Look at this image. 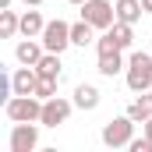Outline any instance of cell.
I'll list each match as a JSON object with an SVG mask.
<instances>
[{"mask_svg": "<svg viewBox=\"0 0 152 152\" xmlns=\"http://www.w3.org/2000/svg\"><path fill=\"white\" fill-rule=\"evenodd\" d=\"M25 4H28V7H39V4H42V0H25Z\"/></svg>", "mask_w": 152, "mask_h": 152, "instance_id": "25", "label": "cell"}, {"mask_svg": "<svg viewBox=\"0 0 152 152\" xmlns=\"http://www.w3.org/2000/svg\"><path fill=\"white\" fill-rule=\"evenodd\" d=\"M42 53H46V46H42V39H21L18 46H14V60L18 64H25V67H36L39 60H42Z\"/></svg>", "mask_w": 152, "mask_h": 152, "instance_id": "8", "label": "cell"}, {"mask_svg": "<svg viewBox=\"0 0 152 152\" xmlns=\"http://www.w3.org/2000/svg\"><path fill=\"white\" fill-rule=\"evenodd\" d=\"M71 110H75V99L53 96V99L42 103V117H39V124H42V127H60V124H67Z\"/></svg>", "mask_w": 152, "mask_h": 152, "instance_id": "7", "label": "cell"}, {"mask_svg": "<svg viewBox=\"0 0 152 152\" xmlns=\"http://www.w3.org/2000/svg\"><path fill=\"white\" fill-rule=\"evenodd\" d=\"M142 7H145V14H152V0H142Z\"/></svg>", "mask_w": 152, "mask_h": 152, "instance_id": "23", "label": "cell"}, {"mask_svg": "<svg viewBox=\"0 0 152 152\" xmlns=\"http://www.w3.org/2000/svg\"><path fill=\"white\" fill-rule=\"evenodd\" d=\"M110 36L117 39V46H120V50H131V42H134V25H127V21H113Z\"/></svg>", "mask_w": 152, "mask_h": 152, "instance_id": "18", "label": "cell"}, {"mask_svg": "<svg viewBox=\"0 0 152 152\" xmlns=\"http://www.w3.org/2000/svg\"><path fill=\"white\" fill-rule=\"evenodd\" d=\"M4 113H7V120H14V124L39 120L42 117V99L39 96H11V99H4Z\"/></svg>", "mask_w": 152, "mask_h": 152, "instance_id": "3", "label": "cell"}, {"mask_svg": "<svg viewBox=\"0 0 152 152\" xmlns=\"http://www.w3.org/2000/svg\"><path fill=\"white\" fill-rule=\"evenodd\" d=\"M11 4H14V0H0V11H4V7H11Z\"/></svg>", "mask_w": 152, "mask_h": 152, "instance_id": "24", "label": "cell"}, {"mask_svg": "<svg viewBox=\"0 0 152 152\" xmlns=\"http://www.w3.org/2000/svg\"><path fill=\"white\" fill-rule=\"evenodd\" d=\"M71 4H75V7H81V4H85V0H71Z\"/></svg>", "mask_w": 152, "mask_h": 152, "instance_id": "26", "label": "cell"}, {"mask_svg": "<svg viewBox=\"0 0 152 152\" xmlns=\"http://www.w3.org/2000/svg\"><path fill=\"white\" fill-rule=\"evenodd\" d=\"M142 127H145V138H149V142H152V117H149V120H145V124H142Z\"/></svg>", "mask_w": 152, "mask_h": 152, "instance_id": "22", "label": "cell"}, {"mask_svg": "<svg viewBox=\"0 0 152 152\" xmlns=\"http://www.w3.org/2000/svg\"><path fill=\"white\" fill-rule=\"evenodd\" d=\"M42 28H46V18L39 14L36 7L21 14V36H28V39H39V36H42Z\"/></svg>", "mask_w": 152, "mask_h": 152, "instance_id": "14", "label": "cell"}, {"mask_svg": "<svg viewBox=\"0 0 152 152\" xmlns=\"http://www.w3.org/2000/svg\"><path fill=\"white\" fill-rule=\"evenodd\" d=\"M99 99H103V92H99L96 85H88V81H81L75 88V110H96Z\"/></svg>", "mask_w": 152, "mask_h": 152, "instance_id": "12", "label": "cell"}, {"mask_svg": "<svg viewBox=\"0 0 152 152\" xmlns=\"http://www.w3.org/2000/svg\"><path fill=\"white\" fill-rule=\"evenodd\" d=\"M96 32H99V28L81 18L78 25H71V42H75V46H92V42H96Z\"/></svg>", "mask_w": 152, "mask_h": 152, "instance_id": "16", "label": "cell"}, {"mask_svg": "<svg viewBox=\"0 0 152 152\" xmlns=\"http://www.w3.org/2000/svg\"><path fill=\"white\" fill-rule=\"evenodd\" d=\"M127 117H131L134 124H145V120L152 117V88L149 92H138V99L127 103Z\"/></svg>", "mask_w": 152, "mask_h": 152, "instance_id": "11", "label": "cell"}, {"mask_svg": "<svg viewBox=\"0 0 152 152\" xmlns=\"http://www.w3.org/2000/svg\"><path fill=\"white\" fill-rule=\"evenodd\" d=\"M81 18L88 25H96L99 32H106V28H113V21H117V7L110 0H85L81 4Z\"/></svg>", "mask_w": 152, "mask_h": 152, "instance_id": "4", "label": "cell"}, {"mask_svg": "<svg viewBox=\"0 0 152 152\" xmlns=\"http://www.w3.org/2000/svg\"><path fill=\"white\" fill-rule=\"evenodd\" d=\"M117 21H127V25H138V18L145 14V7H142V0H117Z\"/></svg>", "mask_w": 152, "mask_h": 152, "instance_id": "13", "label": "cell"}, {"mask_svg": "<svg viewBox=\"0 0 152 152\" xmlns=\"http://www.w3.org/2000/svg\"><path fill=\"white\" fill-rule=\"evenodd\" d=\"M99 138H103V145H106V149H127V145H131V138H134V120H131L127 113L106 120Z\"/></svg>", "mask_w": 152, "mask_h": 152, "instance_id": "2", "label": "cell"}, {"mask_svg": "<svg viewBox=\"0 0 152 152\" xmlns=\"http://www.w3.org/2000/svg\"><path fill=\"white\" fill-rule=\"evenodd\" d=\"M127 149H131V152H152V142H149V138H131Z\"/></svg>", "mask_w": 152, "mask_h": 152, "instance_id": "21", "label": "cell"}, {"mask_svg": "<svg viewBox=\"0 0 152 152\" xmlns=\"http://www.w3.org/2000/svg\"><path fill=\"white\" fill-rule=\"evenodd\" d=\"M96 71L103 78H113L120 71H127V60H124V50H113V53H99V64H96Z\"/></svg>", "mask_w": 152, "mask_h": 152, "instance_id": "10", "label": "cell"}, {"mask_svg": "<svg viewBox=\"0 0 152 152\" xmlns=\"http://www.w3.org/2000/svg\"><path fill=\"white\" fill-rule=\"evenodd\" d=\"M21 32V14H14L11 7L0 11V39H14Z\"/></svg>", "mask_w": 152, "mask_h": 152, "instance_id": "15", "label": "cell"}, {"mask_svg": "<svg viewBox=\"0 0 152 152\" xmlns=\"http://www.w3.org/2000/svg\"><path fill=\"white\" fill-rule=\"evenodd\" d=\"M32 96H39L42 103H46V99H53V96H57V81H53V78H39V85H36V92H32Z\"/></svg>", "mask_w": 152, "mask_h": 152, "instance_id": "19", "label": "cell"}, {"mask_svg": "<svg viewBox=\"0 0 152 152\" xmlns=\"http://www.w3.org/2000/svg\"><path fill=\"white\" fill-rule=\"evenodd\" d=\"M36 85H39V71L21 64V67L11 75V96H32V92H36Z\"/></svg>", "mask_w": 152, "mask_h": 152, "instance_id": "9", "label": "cell"}, {"mask_svg": "<svg viewBox=\"0 0 152 152\" xmlns=\"http://www.w3.org/2000/svg\"><path fill=\"white\" fill-rule=\"evenodd\" d=\"M124 78H127V88L138 96V92H149L152 88V53H131L127 57V71H124Z\"/></svg>", "mask_w": 152, "mask_h": 152, "instance_id": "1", "label": "cell"}, {"mask_svg": "<svg viewBox=\"0 0 152 152\" xmlns=\"http://www.w3.org/2000/svg\"><path fill=\"white\" fill-rule=\"evenodd\" d=\"M39 78H53V81H60V53H42V60L36 64Z\"/></svg>", "mask_w": 152, "mask_h": 152, "instance_id": "17", "label": "cell"}, {"mask_svg": "<svg viewBox=\"0 0 152 152\" xmlns=\"http://www.w3.org/2000/svg\"><path fill=\"white\" fill-rule=\"evenodd\" d=\"M113 50H120V46H117V39L110 36V28H106L103 36L96 39V53H113Z\"/></svg>", "mask_w": 152, "mask_h": 152, "instance_id": "20", "label": "cell"}, {"mask_svg": "<svg viewBox=\"0 0 152 152\" xmlns=\"http://www.w3.org/2000/svg\"><path fill=\"white\" fill-rule=\"evenodd\" d=\"M39 39H42L46 53H64L67 46H75V42H71V25L60 21V18H57V21H46V28H42Z\"/></svg>", "mask_w": 152, "mask_h": 152, "instance_id": "6", "label": "cell"}, {"mask_svg": "<svg viewBox=\"0 0 152 152\" xmlns=\"http://www.w3.org/2000/svg\"><path fill=\"white\" fill-rule=\"evenodd\" d=\"M39 120H21V124H14L11 127V138H7V145L11 152H32L39 145Z\"/></svg>", "mask_w": 152, "mask_h": 152, "instance_id": "5", "label": "cell"}]
</instances>
